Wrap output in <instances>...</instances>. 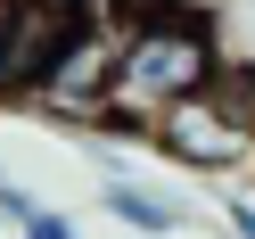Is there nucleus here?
<instances>
[{
    "label": "nucleus",
    "mask_w": 255,
    "mask_h": 239,
    "mask_svg": "<svg viewBox=\"0 0 255 239\" xmlns=\"http://www.w3.org/2000/svg\"><path fill=\"white\" fill-rule=\"evenodd\" d=\"M116 17V91H107V116L91 140L107 149H148V124L165 107L214 91L222 74V33H214V8L206 0H107Z\"/></svg>",
    "instance_id": "1"
},
{
    "label": "nucleus",
    "mask_w": 255,
    "mask_h": 239,
    "mask_svg": "<svg viewBox=\"0 0 255 239\" xmlns=\"http://www.w3.org/2000/svg\"><path fill=\"white\" fill-rule=\"evenodd\" d=\"M116 50H124V41H116V17H107V0H99V8L66 33V50L50 58V74L33 83L25 116H41V124H74V132H99L107 91H116Z\"/></svg>",
    "instance_id": "2"
},
{
    "label": "nucleus",
    "mask_w": 255,
    "mask_h": 239,
    "mask_svg": "<svg viewBox=\"0 0 255 239\" xmlns=\"http://www.w3.org/2000/svg\"><path fill=\"white\" fill-rule=\"evenodd\" d=\"M99 0H0V107H25L66 33L91 17Z\"/></svg>",
    "instance_id": "3"
},
{
    "label": "nucleus",
    "mask_w": 255,
    "mask_h": 239,
    "mask_svg": "<svg viewBox=\"0 0 255 239\" xmlns=\"http://www.w3.org/2000/svg\"><path fill=\"white\" fill-rule=\"evenodd\" d=\"M148 149L165 157V165H181V173H239V165H255V132L214 99V91L165 107V116L148 124Z\"/></svg>",
    "instance_id": "4"
},
{
    "label": "nucleus",
    "mask_w": 255,
    "mask_h": 239,
    "mask_svg": "<svg viewBox=\"0 0 255 239\" xmlns=\"http://www.w3.org/2000/svg\"><path fill=\"white\" fill-rule=\"evenodd\" d=\"M99 215L124 223V231H140V239H181L189 231V206L181 198H156V190L132 182V173H107L99 182Z\"/></svg>",
    "instance_id": "5"
},
{
    "label": "nucleus",
    "mask_w": 255,
    "mask_h": 239,
    "mask_svg": "<svg viewBox=\"0 0 255 239\" xmlns=\"http://www.w3.org/2000/svg\"><path fill=\"white\" fill-rule=\"evenodd\" d=\"M17 239H83V231H74V215H66V206H33Z\"/></svg>",
    "instance_id": "6"
},
{
    "label": "nucleus",
    "mask_w": 255,
    "mask_h": 239,
    "mask_svg": "<svg viewBox=\"0 0 255 239\" xmlns=\"http://www.w3.org/2000/svg\"><path fill=\"white\" fill-rule=\"evenodd\" d=\"M33 206H41V198H25V182L0 165V223H8V231H25V215H33Z\"/></svg>",
    "instance_id": "7"
}]
</instances>
